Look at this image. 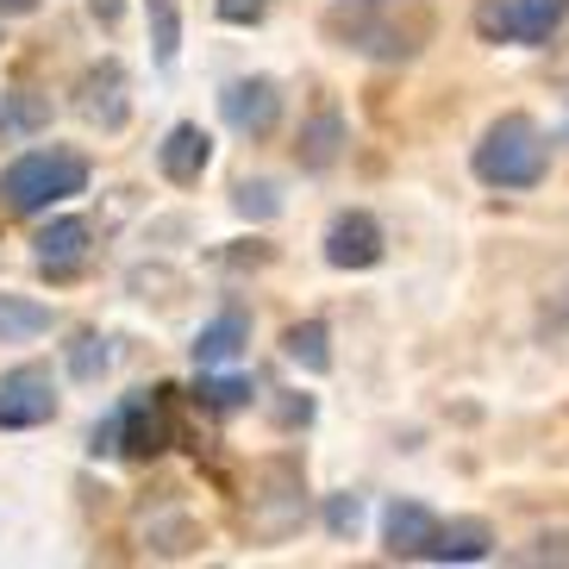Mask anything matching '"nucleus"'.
<instances>
[{
	"label": "nucleus",
	"mask_w": 569,
	"mask_h": 569,
	"mask_svg": "<svg viewBox=\"0 0 569 569\" xmlns=\"http://www.w3.org/2000/svg\"><path fill=\"white\" fill-rule=\"evenodd\" d=\"M432 32L438 19L426 0H332L326 7V38L369 63H413L432 44Z\"/></svg>",
	"instance_id": "nucleus-1"
},
{
	"label": "nucleus",
	"mask_w": 569,
	"mask_h": 569,
	"mask_svg": "<svg viewBox=\"0 0 569 569\" xmlns=\"http://www.w3.org/2000/svg\"><path fill=\"white\" fill-rule=\"evenodd\" d=\"M469 169H476V182L482 188H538L545 182V169H551V144H545V132H538V119L501 113L482 132Z\"/></svg>",
	"instance_id": "nucleus-2"
},
{
	"label": "nucleus",
	"mask_w": 569,
	"mask_h": 569,
	"mask_svg": "<svg viewBox=\"0 0 569 569\" xmlns=\"http://www.w3.org/2000/svg\"><path fill=\"white\" fill-rule=\"evenodd\" d=\"M88 188V157L76 151H26L19 163L0 169V201L13 213H44Z\"/></svg>",
	"instance_id": "nucleus-3"
},
{
	"label": "nucleus",
	"mask_w": 569,
	"mask_h": 569,
	"mask_svg": "<svg viewBox=\"0 0 569 569\" xmlns=\"http://www.w3.org/2000/svg\"><path fill=\"white\" fill-rule=\"evenodd\" d=\"M569 0H476V32L488 44H551Z\"/></svg>",
	"instance_id": "nucleus-4"
},
{
	"label": "nucleus",
	"mask_w": 569,
	"mask_h": 569,
	"mask_svg": "<svg viewBox=\"0 0 569 569\" xmlns=\"http://www.w3.org/2000/svg\"><path fill=\"white\" fill-rule=\"evenodd\" d=\"M257 488L263 495H251V532L276 545V538H288L301 526V469L288 457H276V463L257 469Z\"/></svg>",
	"instance_id": "nucleus-5"
},
{
	"label": "nucleus",
	"mask_w": 569,
	"mask_h": 569,
	"mask_svg": "<svg viewBox=\"0 0 569 569\" xmlns=\"http://www.w3.org/2000/svg\"><path fill=\"white\" fill-rule=\"evenodd\" d=\"M57 413V388H51V369L38 363H19L0 376V432H26V426H44Z\"/></svg>",
	"instance_id": "nucleus-6"
},
{
	"label": "nucleus",
	"mask_w": 569,
	"mask_h": 569,
	"mask_svg": "<svg viewBox=\"0 0 569 569\" xmlns=\"http://www.w3.org/2000/svg\"><path fill=\"white\" fill-rule=\"evenodd\" d=\"M169 395L176 388H151V395H132V401L119 407V451L126 457L151 463L157 451H169V438H176V426H169Z\"/></svg>",
	"instance_id": "nucleus-7"
},
{
	"label": "nucleus",
	"mask_w": 569,
	"mask_h": 569,
	"mask_svg": "<svg viewBox=\"0 0 569 569\" xmlns=\"http://www.w3.org/2000/svg\"><path fill=\"white\" fill-rule=\"evenodd\" d=\"M219 113L232 126L238 138H269L276 132V119H282V88L269 82V76H244L219 94Z\"/></svg>",
	"instance_id": "nucleus-8"
},
{
	"label": "nucleus",
	"mask_w": 569,
	"mask_h": 569,
	"mask_svg": "<svg viewBox=\"0 0 569 569\" xmlns=\"http://www.w3.org/2000/svg\"><path fill=\"white\" fill-rule=\"evenodd\" d=\"M382 226L363 213V207H351V213H338L332 226H326V263L332 269H376L382 263Z\"/></svg>",
	"instance_id": "nucleus-9"
},
{
	"label": "nucleus",
	"mask_w": 569,
	"mask_h": 569,
	"mask_svg": "<svg viewBox=\"0 0 569 569\" xmlns=\"http://www.w3.org/2000/svg\"><path fill=\"white\" fill-rule=\"evenodd\" d=\"M76 113H82L88 126H101V132H119L126 113H132V107H126V69L119 63L88 69L82 82H76Z\"/></svg>",
	"instance_id": "nucleus-10"
},
{
	"label": "nucleus",
	"mask_w": 569,
	"mask_h": 569,
	"mask_svg": "<svg viewBox=\"0 0 569 569\" xmlns=\"http://www.w3.org/2000/svg\"><path fill=\"white\" fill-rule=\"evenodd\" d=\"M207 163H213V138H207L201 126H169V138L157 144V169H163L176 188L201 182Z\"/></svg>",
	"instance_id": "nucleus-11"
},
{
	"label": "nucleus",
	"mask_w": 569,
	"mask_h": 569,
	"mask_svg": "<svg viewBox=\"0 0 569 569\" xmlns=\"http://www.w3.org/2000/svg\"><path fill=\"white\" fill-rule=\"evenodd\" d=\"M432 538H438V519L426 513L419 501H395L382 513V545L388 557H426L432 551Z\"/></svg>",
	"instance_id": "nucleus-12"
},
{
	"label": "nucleus",
	"mask_w": 569,
	"mask_h": 569,
	"mask_svg": "<svg viewBox=\"0 0 569 569\" xmlns=\"http://www.w3.org/2000/svg\"><path fill=\"white\" fill-rule=\"evenodd\" d=\"M244 351H251V319L244 313H219L213 326H201V338H194V363L201 369H232Z\"/></svg>",
	"instance_id": "nucleus-13"
},
{
	"label": "nucleus",
	"mask_w": 569,
	"mask_h": 569,
	"mask_svg": "<svg viewBox=\"0 0 569 569\" xmlns=\"http://www.w3.org/2000/svg\"><path fill=\"white\" fill-rule=\"evenodd\" d=\"M495 551V532H488V519H438V538L432 551H426V563H482V557Z\"/></svg>",
	"instance_id": "nucleus-14"
},
{
	"label": "nucleus",
	"mask_w": 569,
	"mask_h": 569,
	"mask_svg": "<svg viewBox=\"0 0 569 569\" xmlns=\"http://www.w3.org/2000/svg\"><path fill=\"white\" fill-rule=\"evenodd\" d=\"M88 238H94V232H88V219H51V226L32 238V244H38V263L51 269V276H69V269L88 257Z\"/></svg>",
	"instance_id": "nucleus-15"
},
{
	"label": "nucleus",
	"mask_w": 569,
	"mask_h": 569,
	"mask_svg": "<svg viewBox=\"0 0 569 569\" xmlns=\"http://www.w3.org/2000/svg\"><path fill=\"white\" fill-rule=\"evenodd\" d=\"M295 157H301V169H332L338 157H345V113H338V107H319V113L301 126Z\"/></svg>",
	"instance_id": "nucleus-16"
},
{
	"label": "nucleus",
	"mask_w": 569,
	"mask_h": 569,
	"mask_svg": "<svg viewBox=\"0 0 569 569\" xmlns=\"http://www.w3.org/2000/svg\"><path fill=\"white\" fill-rule=\"evenodd\" d=\"M282 357H288V363H301L307 376H326V369H332V332H326V319H301V326H288V332H282Z\"/></svg>",
	"instance_id": "nucleus-17"
},
{
	"label": "nucleus",
	"mask_w": 569,
	"mask_h": 569,
	"mask_svg": "<svg viewBox=\"0 0 569 569\" xmlns=\"http://www.w3.org/2000/svg\"><path fill=\"white\" fill-rule=\"evenodd\" d=\"M38 332H51V307L0 295V345H19V338H38Z\"/></svg>",
	"instance_id": "nucleus-18"
},
{
	"label": "nucleus",
	"mask_w": 569,
	"mask_h": 569,
	"mask_svg": "<svg viewBox=\"0 0 569 569\" xmlns=\"http://www.w3.org/2000/svg\"><path fill=\"white\" fill-rule=\"evenodd\" d=\"M194 401H201L207 413H238V407H251V382H244V376H213V369H201Z\"/></svg>",
	"instance_id": "nucleus-19"
},
{
	"label": "nucleus",
	"mask_w": 569,
	"mask_h": 569,
	"mask_svg": "<svg viewBox=\"0 0 569 569\" xmlns=\"http://www.w3.org/2000/svg\"><path fill=\"white\" fill-rule=\"evenodd\" d=\"M107 363H113V351H107V338L82 332L76 345H69V376H76V382H94V376H101Z\"/></svg>",
	"instance_id": "nucleus-20"
},
{
	"label": "nucleus",
	"mask_w": 569,
	"mask_h": 569,
	"mask_svg": "<svg viewBox=\"0 0 569 569\" xmlns=\"http://www.w3.org/2000/svg\"><path fill=\"white\" fill-rule=\"evenodd\" d=\"M232 207L244 219H276V213H282V194H276V182H238Z\"/></svg>",
	"instance_id": "nucleus-21"
},
{
	"label": "nucleus",
	"mask_w": 569,
	"mask_h": 569,
	"mask_svg": "<svg viewBox=\"0 0 569 569\" xmlns=\"http://www.w3.org/2000/svg\"><path fill=\"white\" fill-rule=\"evenodd\" d=\"M151 26H157V63H176V51H182V26H176V0H151Z\"/></svg>",
	"instance_id": "nucleus-22"
},
{
	"label": "nucleus",
	"mask_w": 569,
	"mask_h": 569,
	"mask_svg": "<svg viewBox=\"0 0 569 569\" xmlns=\"http://www.w3.org/2000/svg\"><path fill=\"white\" fill-rule=\"evenodd\" d=\"M326 526H332V538H357L363 501H357V495H332V501H326Z\"/></svg>",
	"instance_id": "nucleus-23"
},
{
	"label": "nucleus",
	"mask_w": 569,
	"mask_h": 569,
	"mask_svg": "<svg viewBox=\"0 0 569 569\" xmlns=\"http://www.w3.org/2000/svg\"><path fill=\"white\" fill-rule=\"evenodd\" d=\"M513 563H569V532H538Z\"/></svg>",
	"instance_id": "nucleus-24"
},
{
	"label": "nucleus",
	"mask_w": 569,
	"mask_h": 569,
	"mask_svg": "<svg viewBox=\"0 0 569 569\" xmlns=\"http://www.w3.org/2000/svg\"><path fill=\"white\" fill-rule=\"evenodd\" d=\"M32 126H44V101L38 94H13V107L0 113V132H32Z\"/></svg>",
	"instance_id": "nucleus-25"
},
{
	"label": "nucleus",
	"mask_w": 569,
	"mask_h": 569,
	"mask_svg": "<svg viewBox=\"0 0 569 569\" xmlns=\"http://www.w3.org/2000/svg\"><path fill=\"white\" fill-rule=\"evenodd\" d=\"M213 7H219L226 26H257V19L269 13V0H213Z\"/></svg>",
	"instance_id": "nucleus-26"
},
{
	"label": "nucleus",
	"mask_w": 569,
	"mask_h": 569,
	"mask_svg": "<svg viewBox=\"0 0 569 569\" xmlns=\"http://www.w3.org/2000/svg\"><path fill=\"white\" fill-rule=\"evenodd\" d=\"M307 419H313V401H295V395H288V401H276V426H307Z\"/></svg>",
	"instance_id": "nucleus-27"
},
{
	"label": "nucleus",
	"mask_w": 569,
	"mask_h": 569,
	"mask_svg": "<svg viewBox=\"0 0 569 569\" xmlns=\"http://www.w3.org/2000/svg\"><path fill=\"white\" fill-rule=\"evenodd\" d=\"M88 451H94V457H107V451H119V407H113V413H107V419H101V426H94V445H88Z\"/></svg>",
	"instance_id": "nucleus-28"
},
{
	"label": "nucleus",
	"mask_w": 569,
	"mask_h": 569,
	"mask_svg": "<svg viewBox=\"0 0 569 569\" xmlns=\"http://www.w3.org/2000/svg\"><path fill=\"white\" fill-rule=\"evenodd\" d=\"M38 0H0V13H32Z\"/></svg>",
	"instance_id": "nucleus-29"
}]
</instances>
